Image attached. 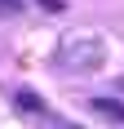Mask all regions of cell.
I'll use <instances>...</instances> for the list:
<instances>
[{
	"label": "cell",
	"instance_id": "obj_3",
	"mask_svg": "<svg viewBox=\"0 0 124 129\" xmlns=\"http://www.w3.org/2000/svg\"><path fill=\"white\" fill-rule=\"evenodd\" d=\"M18 107H22V111H44L40 93H31V89H18Z\"/></svg>",
	"mask_w": 124,
	"mask_h": 129
},
{
	"label": "cell",
	"instance_id": "obj_2",
	"mask_svg": "<svg viewBox=\"0 0 124 129\" xmlns=\"http://www.w3.org/2000/svg\"><path fill=\"white\" fill-rule=\"evenodd\" d=\"M93 111H98V116H106V120H120V125H124V103H120V98H93Z\"/></svg>",
	"mask_w": 124,
	"mask_h": 129
},
{
	"label": "cell",
	"instance_id": "obj_1",
	"mask_svg": "<svg viewBox=\"0 0 124 129\" xmlns=\"http://www.w3.org/2000/svg\"><path fill=\"white\" fill-rule=\"evenodd\" d=\"M102 58H106V45L98 36H80L62 45V67H71V71H93V67H102Z\"/></svg>",
	"mask_w": 124,
	"mask_h": 129
}]
</instances>
